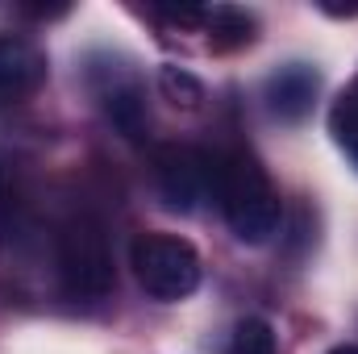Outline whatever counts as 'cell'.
<instances>
[{"label": "cell", "mask_w": 358, "mask_h": 354, "mask_svg": "<svg viewBox=\"0 0 358 354\" xmlns=\"http://www.w3.org/2000/svg\"><path fill=\"white\" fill-rule=\"evenodd\" d=\"M213 196L238 242L263 246L279 234V217H283L279 192L267 167L250 150H225L213 159Z\"/></svg>", "instance_id": "cell-1"}, {"label": "cell", "mask_w": 358, "mask_h": 354, "mask_svg": "<svg viewBox=\"0 0 358 354\" xmlns=\"http://www.w3.org/2000/svg\"><path fill=\"white\" fill-rule=\"evenodd\" d=\"M59 279H63V292L71 300H84V304L104 300L117 283L108 234L88 213H76L59 229Z\"/></svg>", "instance_id": "cell-2"}, {"label": "cell", "mask_w": 358, "mask_h": 354, "mask_svg": "<svg viewBox=\"0 0 358 354\" xmlns=\"http://www.w3.org/2000/svg\"><path fill=\"white\" fill-rule=\"evenodd\" d=\"M129 267L146 296L155 300H183L200 288V255L187 238L176 234H142L129 250Z\"/></svg>", "instance_id": "cell-3"}, {"label": "cell", "mask_w": 358, "mask_h": 354, "mask_svg": "<svg viewBox=\"0 0 358 354\" xmlns=\"http://www.w3.org/2000/svg\"><path fill=\"white\" fill-rule=\"evenodd\" d=\"M155 176H159V196L167 208L192 213L204 192H213V159H204L192 146H163L155 155Z\"/></svg>", "instance_id": "cell-4"}, {"label": "cell", "mask_w": 358, "mask_h": 354, "mask_svg": "<svg viewBox=\"0 0 358 354\" xmlns=\"http://www.w3.org/2000/svg\"><path fill=\"white\" fill-rule=\"evenodd\" d=\"M46 76H50V63L34 38L0 34V108L29 100L46 84Z\"/></svg>", "instance_id": "cell-5"}, {"label": "cell", "mask_w": 358, "mask_h": 354, "mask_svg": "<svg viewBox=\"0 0 358 354\" xmlns=\"http://www.w3.org/2000/svg\"><path fill=\"white\" fill-rule=\"evenodd\" d=\"M96 96H100L108 121H113L121 134H129V138L142 134V125H146V96H142L138 76H129V71H121V67H108V71L100 76V84H96Z\"/></svg>", "instance_id": "cell-6"}, {"label": "cell", "mask_w": 358, "mask_h": 354, "mask_svg": "<svg viewBox=\"0 0 358 354\" xmlns=\"http://www.w3.org/2000/svg\"><path fill=\"white\" fill-rule=\"evenodd\" d=\"M317 88H321V80H317L313 67H304V63H287V67H279V71L267 80L271 113H275L279 121H300V117L313 108Z\"/></svg>", "instance_id": "cell-7"}, {"label": "cell", "mask_w": 358, "mask_h": 354, "mask_svg": "<svg viewBox=\"0 0 358 354\" xmlns=\"http://www.w3.org/2000/svg\"><path fill=\"white\" fill-rule=\"evenodd\" d=\"M25 229V176L21 163L0 155V246L17 242Z\"/></svg>", "instance_id": "cell-8"}, {"label": "cell", "mask_w": 358, "mask_h": 354, "mask_svg": "<svg viewBox=\"0 0 358 354\" xmlns=\"http://www.w3.org/2000/svg\"><path fill=\"white\" fill-rule=\"evenodd\" d=\"M200 25L208 29V42L217 50H238L255 38V17L242 13V8H229V4H217V8H204Z\"/></svg>", "instance_id": "cell-9"}, {"label": "cell", "mask_w": 358, "mask_h": 354, "mask_svg": "<svg viewBox=\"0 0 358 354\" xmlns=\"http://www.w3.org/2000/svg\"><path fill=\"white\" fill-rule=\"evenodd\" d=\"M329 129H334V142L346 150V159L358 167V76L346 84V92L334 100Z\"/></svg>", "instance_id": "cell-10"}, {"label": "cell", "mask_w": 358, "mask_h": 354, "mask_svg": "<svg viewBox=\"0 0 358 354\" xmlns=\"http://www.w3.org/2000/svg\"><path fill=\"white\" fill-rule=\"evenodd\" d=\"M225 354H279V342H275V330H271L263 317H246L234 325V338Z\"/></svg>", "instance_id": "cell-11"}, {"label": "cell", "mask_w": 358, "mask_h": 354, "mask_svg": "<svg viewBox=\"0 0 358 354\" xmlns=\"http://www.w3.org/2000/svg\"><path fill=\"white\" fill-rule=\"evenodd\" d=\"M159 88H163V96H167L171 104H183V108H196V104L204 100L200 80H196L192 71H183V67H163V71H159Z\"/></svg>", "instance_id": "cell-12"}, {"label": "cell", "mask_w": 358, "mask_h": 354, "mask_svg": "<svg viewBox=\"0 0 358 354\" xmlns=\"http://www.w3.org/2000/svg\"><path fill=\"white\" fill-rule=\"evenodd\" d=\"M329 354H358V346H350V342H342V346H334Z\"/></svg>", "instance_id": "cell-13"}]
</instances>
